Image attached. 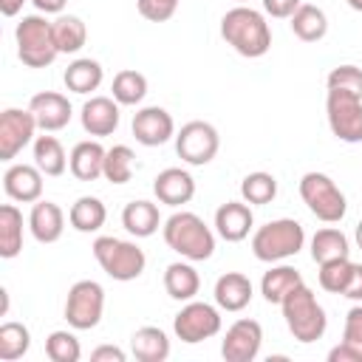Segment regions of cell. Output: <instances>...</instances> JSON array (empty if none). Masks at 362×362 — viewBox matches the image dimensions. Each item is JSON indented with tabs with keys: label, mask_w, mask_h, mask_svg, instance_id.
<instances>
[{
	"label": "cell",
	"mask_w": 362,
	"mask_h": 362,
	"mask_svg": "<svg viewBox=\"0 0 362 362\" xmlns=\"http://www.w3.org/2000/svg\"><path fill=\"white\" fill-rule=\"evenodd\" d=\"M3 189L11 201L37 204L42 198V170L37 164H11L3 175Z\"/></svg>",
	"instance_id": "obj_17"
},
{
	"label": "cell",
	"mask_w": 362,
	"mask_h": 362,
	"mask_svg": "<svg viewBox=\"0 0 362 362\" xmlns=\"http://www.w3.org/2000/svg\"><path fill=\"white\" fill-rule=\"evenodd\" d=\"M342 342H348L351 348H356L362 354V303H356L348 314H345V328H342Z\"/></svg>",
	"instance_id": "obj_42"
},
{
	"label": "cell",
	"mask_w": 362,
	"mask_h": 362,
	"mask_svg": "<svg viewBox=\"0 0 362 362\" xmlns=\"http://www.w3.org/2000/svg\"><path fill=\"white\" fill-rule=\"evenodd\" d=\"M325 116L331 133L345 144L362 141V99L345 90H328L325 96Z\"/></svg>",
	"instance_id": "obj_9"
},
{
	"label": "cell",
	"mask_w": 362,
	"mask_h": 362,
	"mask_svg": "<svg viewBox=\"0 0 362 362\" xmlns=\"http://www.w3.org/2000/svg\"><path fill=\"white\" fill-rule=\"evenodd\" d=\"M280 308H283V320H286V325H288V331L297 342L308 345V342L322 339V334L328 328V317H325V308L317 303L314 291L305 283H300L280 303Z\"/></svg>",
	"instance_id": "obj_3"
},
{
	"label": "cell",
	"mask_w": 362,
	"mask_h": 362,
	"mask_svg": "<svg viewBox=\"0 0 362 362\" xmlns=\"http://www.w3.org/2000/svg\"><path fill=\"white\" fill-rule=\"evenodd\" d=\"M23 3H25V0H0V11H3L6 17H14V14L23 8Z\"/></svg>",
	"instance_id": "obj_48"
},
{
	"label": "cell",
	"mask_w": 362,
	"mask_h": 362,
	"mask_svg": "<svg viewBox=\"0 0 362 362\" xmlns=\"http://www.w3.org/2000/svg\"><path fill=\"white\" fill-rule=\"evenodd\" d=\"M221 37L249 59H257L272 48V28L266 17L249 6H235L221 17Z\"/></svg>",
	"instance_id": "obj_1"
},
{
	"label": "cell",
	"mask_w": 362,
	"mask_h": 362,
	"mask_svg": "<svg viewBox=\"0 0 362 362\" xmlns=\"http://www.w3.org/2000/svg\"><path fill=\"white\" fill-rule=\"evenodd\" d=\"M130 351L139 362H164L170 356V339L161 328L156 325H144L139 331H133L130 337Z\"/></svg>",
	"instance_id": "obj_25"
},
{
	"label": "cell",
	"mask_w": 362,
	"mask_h": 362,
	"mask_svg": "<svg viewBox=\"0 0 362 362\" xmlns=\"http://www.w3.org/2000/svg\"><path fill=\"white\" fill-rule=\"evenodd\" d=\"M54 40L59 54H76L88 42V28L76 14H59L54 20Z\"/></svg>",
	"instance_id": "obj_33"
},
{
	"label": "cell",
	"mask_w": 362,
	"mask_h": 362,
	"mask_svg": "<svg viewBox=\"0 0 362 362\" xmlns=\"http://www.w3.org/2000/svg\"><path fill=\"white\" fill-rule=\"evenodd\" d=\"M17 40V57L28 68H45L59 57L57 40H54V23H48L40 14H28L14 28Z\"/></svg>",
	"instance_id": "obj_6"
},
{
	"label": "cell",
	"mask_w": 362,
	"mask_h": 362,
	"mask_svg": "<svg viewBox=\"0 0 362 362\" xmlns=\"http://www.w3.org/2000/svg\"><path fill=\"white\" fill-rule=\"evenodd\" d=\"M105 311V288L96 280H76L68 288L65 300V320L76 331H90L102 322Z\"/></svg>",
	"instance_id": "obj_8"
},
{
	"label": "cell",
	"mask_w": 362,
	"mask_h": 362,
	"mask_svg": "<svg viewBox=\"0 0 362 362\" xmlns=\"http://www.w3.org/2000/svg\"><path fill=\"white\" fill-rule=\"evenodd\" d=\"M300 283H303V274L294 266H272L260 280V294L266 297V303L280 305Z\"/></svg>",
	"instance_id": "obj_28"
},
{
	"label": "cell",
	"mask_w": 362,
	"mask_h": 362,
	"mask_svg": "<svg viewBox=\"0 0 362 362\" xmlns=\"http://www.w3.org/2000/svg\"><path fill=\"white\" fill-rule=\"evenodd\" d=\"M153 192L167 206L189 204L195 195V178L181 167H167L153 178Z\"/></svg>",
	"instance_id": "obj_19"
},
{
	"label": "cell",
	"mask_w": 362,
	"mask_h": 362,
	"mask_svg": "<svg viewBox=\"0 0 362 362\" xmlns=\"http://www.w3.org/2000/svg\"><path fill=\"white\" fill-rule=\"evenodd\" d=\"M260 345H263V328L257 320H235L226 334H223V342H221V356L226 362H252L257 354H260Z\"/></svg>",
	"instance_id": "obj_13"
},
{
	"label": "cell",
	"mask_w": 362,
	"mask_h": 362,
	"mask_svg": "<svg viewBox=\"0 0 362 362\" xmlns=\"http://www.w3.org/2000/svg\"><path fill=\"white\" fill-rule=\"evenodd\" d=\"M277 195V178L272 173H249L243 181H240V198L246 204H255V206H263V204H272Z\"/></svg>",
	"instance_id": "obj_35"
},
{
	"label": "cell",
	"mask_w": 362,
	"mask_h": 362,
	"mask_svg": "<svg viewBox=\"0 0 362 362\" xmlns=\"http://www.w3.org/2000/svg\"><path fill=\"white\" fill-rule=\"evenodd\" d=\"M62 79H65V88H68L71 93H82V96H85V93L96 90V88L102 85L105 71H102V65H99L96 59L79 57V59H74V62L65 68Z\"/></svg>",
	"instance_id": "obj_27"
},
{
	"label": "cell",
	"mask_w": 362,
	"mask_h": 362,
	"mask_svg": "<svg viewBox=\"0 0 362 362\" xmlns=\"http://www.w3.org/2000/svg\"><path fill=\"white\" fill-rule=\"evenodd\" d=\"M164 243L184 260L201 263L215 255V235L195 212H173L164 221Z\"/></svg>",
	"instance_id": "obj_2"
},
{
	"label": "cell",
	"mask_w": 362,
	"mask_h": 362,
	"mask_svg": "<svg viewBox=\"0 0 362 362\" xmlns=\"http://www.w3.org/2000/svg\"><path fill=\"white\" fill-rule=\"evenodd\" d=\"M252 226H255V215H252V204L246 201H226L215 209V232L226 243L246 240Z\"/></svg>",
	"instance_id": "obj_15"
},
{
	"label": "cell",
	"mask_w": 362,
	"mask_h": 362,
	"mask_svg": "<svg viewBox=\"0 0 362 362\" xmlns=\"http://www.w3.org/2000/svg\"><path fill=\"white\" fill-rule=\"evenodd\" d=\"M133 136L144 147H161L175 136V122L164 107L150 105L133 116Z\"/></svg>",
	"instance_id": "obj_14"
},
{
	"label": "cell",
	"mask_w": 362,
	"mask_h": 362,
	"mask_svg": "<svg viewBox=\"0 0 362 362\" xmlns=\"http://www.w3.org/2000/svg\"><path fill=\"white\" fill-rule=\"evenodd\" d=\"M28 345H31V334L23 322H3L0 325V359L3 362H14V359L25 356Z\"/></svg>",
	"instance_id": "obj_37"
},
{
	"label": "cell",
	"mask_w": 362,
	"mask_h": 362,
	"mask_svg": "<svg viewBox=\"0 0 362 362\" xmlns=\"http://www.w3.org/2000/svg\"><path fill=\"white\" fill-rule=\"evenodd\" d=\"M342 297H348V300H354V303H362V263H354Z\"/></svg>",
	"instance_id": "obj_44"
},
{
	"label": "cell",
	"mask_w": 362,
	"mask_h": 362,
	"mask_svg": "<svg viewBox=\"0 0 362 362\" xmlns=\"http://www.w3.org/2000/svg\"><path fill=\"white\" fill-rule=\"evenodd\" d=\"M23 252V212L14 204L0 206V257L11 260Z\"/></svg>",
	"instance_id": "obj_30"
},
{
	"label": "cell",
	"mask_w": 362,
	"mask_h": 362,
	"mask_svg": "<svg viewBox=\"0 0 362 362\" xmlns=\"http://www.w3.org/2000/svg\"><path fill=\"white\" fill-rule=\"evenodd\" d=\"M113 99L119 105H139L144 96H147V76L133 71V68H124L113 76Z\"/></svg>",
	"instance_id": "obj_34"
},
{
	"label": "cell",
	"mask_w": 362,
	"mask_h": 362,
	"mask_svg": "<svg viewBox=\"0 0 362 362\" xmlns=\"http://www.w3.org/2000/svg\"><path fill=\"white\" fill-rule=\"evenodd\" d=\"M158 223H161V215H158V206L153 201H130L124 204L122 209V226L133 235V238H150L158 232Z\"/></svg>",
	"instance_id": "obj_23"
},
{
	"label": "cell",
	"mask_w": 362,
	"mask_h": 362,
	"mask_svg": "<svg viewBox=\"0 0 362 362\" xmlns=\"http://www.w3.org/2000/svg\"><path fill=\"white\" fill-rule=\"evenodd\" d=\"M351 246H348V238L342 235V229L337 226H325V229H317L314 238H311V260L320 266V263H328V260H339V257H348Z\"/></svg>",
	"instance_id": "obj_31"
},
{
	"label": "cell",
	"mask_w": 362,
	"mask_h": 362,
	"mask_svg": "<svg viewBox=\"0 0 362 362\" xmlns=\"http://www.w3.org/2000/svg\"><path fill=\"white\" fill-rule=\"evenodd\" d=\"M119 102L110 99V96H90L85 105H82V113H79V122H82V130L102 139V136H110L116 133L119 127Z\"/></svg>",
	"instance_id": "obj_18"
},
{
	"label": "cell",
	"mask_w": 362,
	"mask_h": 362,
	"mask_svg": "<svg viewBox=\"0 0 362 362\" xmlns=\"http://www.w3.org/2000/svg\"><path fill=\"white\" fill-rule=\"evenodd\" d=\"M37 119L31 110H20V107H6L0 113V158L3 161H14L23 147H28L37 136Z\"/></svg>",
	"instance_id": "obj_12"
},
{
	"label": "cell",
	"mask_w": 362,
	"mask_h": 362,
	"mask_svg": "<svg viewBox=\"0 0 362 362\" xmlns=\"http://www.w3.org/2000/svg\"><path fill=\"white\" fill-rule=\"evenodd\" d=\"M288 20H291L294 37L303 40V42H317V40H322L328 34V17H325V11L317 8V6H311V3H303Z\"/></svg>",
	"instance_id": "obj_29"
},
{
	"label": "cell",
	"mask_w": 362,
	"mask_h": 362,
	"mask_svg": "<svg viewBox=\"0 0 362 362\" xmlns=\"http://www.w3.org/2000/svg\"><path fill=\"white\" fill-rule=\"evenodd\" d=\"M300 198L305 201L311 215L320 218L322 223H339L348 212L345 192L325 173H305L300 178Z\"/></svg>",
	"instance_id": "obj_7"
},
{
	"label": "cell",
	"mask_w": 362,
	"mask_h": 362,
	"mask_svg": "<svg viewBox=\"0 0 362 362\" xmlns=\"http://www.w3.org/2000/svg\"><path fill=\"white\" fill-rule=\"evenodd\" d=\"M221 147V136L209 122H187L178 133H175V153L181 161L192 164V167H204L218 156Z\"/></svg>",
	"instance_id": "obj_10"
},
{
	"label": "cell",
	"mask_w": 362,
	"mask_h": 362,
	"mask_svg": "<svg viewBox=\"0 0 362 362\" xmlns=\"http://www.w3.org/2000/svg\"><path fill=\"white\" fill-rule=\"evenodd\" d=\"M351 269L354 263L348 257H339V260H328V263H320V272H317V280L325 291L331 294H342L345 286H348V277H351Z\"/></svg>",
	"instance_id": "obj_39"
},
{
	"label": "cell",
	"mask_w": 362,
	"mask_h": 362,
	"mask_svg": "<svg viewBox=\"0 0 362 362\" xmlns=\"http://www.w3.org/2000/svg\"><path fill=\"white\" fill-rule=\"evenodd\" d=\"M45 354L51 362H79L82 345L71 331H51L45 339Z\"/></svg>",
	"instance_id": "obj_38"
},
{
	"label": "cell",
	"mask_w": 362,
	"mask_h": 362,
	"mask_svg": "<svg viewBox=\"0 0 362 362\" xmlns=\"http://www.w3.org/2000/svg\"><path fill=\"white\" fill-rule=\"evenodd\" d=\"M235 3H240V6H243V3H246V0H235Z\"/></svg>",
	"instance_id": "obj_51"
},
{
	"label": "cell",
	"mask_w": 362,
	"mask_h": 362,
	"mask_svg": "<svg viewBox=\"0 0 362 362\" xmlns=\"http://www.w3.org/2000/svg\"><path fill=\"white\" fill-rule=\"evenodd\" d=\"M354 238H356V246L362 249V221L356 223V232H354Z\"/></svg>",
	"instance_id": "obj_49"
},
{
	"label": "cell",
	"mask_w": 362,
	"mask_h": 362,
	"mask_svg": "<svg viewBox=\"0 0 362 362\" xmlns=\"http://www.w3.org/2000/svg\"><path fill=\"white\" fill-rule=\"evenodd\" d=\"M300 6H303V0H263V11L269 17H277V20L291 17Z\"/></svg>",
	"instance_id": "obj_43"
},
{
	"label": "cell",
	"mask_w": 362,
	"mask_h": 362,
	"mask_svg": "<svg viewBox=\"0 0 362 362\" xmlns=\"http://www.w3.org/2000/svg\"><path fill=\"white\" fill-rule=\"evenodd\" d=\"M198 288H201V277H198L192 260H189V263L178 260V263H170V266L164 269V291H167L173 300L189 303V300H195Z\"/></svg>",
	"instance_id": "obj_24"
},
{
	"label": "cell",
	"mask_w": 362,
	"mask_h": 362,
	"mask_svg": "<svg viewBox=\"0 0 362 362\" xmlns=\"http://www.w3.org/2000/svg\"><path fill=\"white\" fill-rule=\"evenodd\" d=\"M96 263L102 266V272L119 283H130L136 277H141L144 266H147V257H144V249L136 246L133 240H122V238H113V235H102L93 240L90 246Z\"/></svg>",
	"instance_id": "obj_5"
},
{
	"label": "cell",
	"mask_w": 362,
	"mask_h": 362,
	"mask_svg": "<svg viewBox=\"0 0 362 362\" xmlns=\"http://www.w3.org/2000/svg\"><path fill=\"white\" fill-rule=\"evenodd\" d=\"M328 362H362V354L356 348H351L348 342H339L337 348L328 351Z\"/></svg>",
	"instance_id": "obj_45"
},
{
	"label": "cell",
	"mask_w": 362,
	"mask_h": 362,
	"mask_svg": "<svg viewBox=\"0 0 362 362\" xmlns=\"http://www.w3.org/2000/svg\"><path fill=\"white\" fill-rule=\"evenodd\" d=\"M105 153L107 150L99 141H79L68 156V170L76 181H96L99 175H105Z\"/></svg>",
	"instance_id": "obj_22"
},
{
	"label": "cell",
	"mask_w": 362,
	"mask_h": 362,
	"mask_svg": "<svg viewBox=\"0 0 362 362\" xmlns=\"http://www.w3.org/2000/svg\"><path fill=\"white\" fill-rule=\"evenodd\" d=\"M345 3H348L354 11H362V0H345Z\"/></svg>",
	"instance_id": "obj_50"
},
{
	"label": "cell",
	"mask_w": 362,
	"mask_h": 362,
	"mask_svg": "<svg viewBox=\"0 0 362 362\" xmlns=\"http://www.w3.org/2000/svg\"><path fill=\"white\" fill-rule=\"evenodd\" d=\"M173 331H175V337H178L181 342H187V345L212 339V337L221 331V314H218V308L209 305V303L189 300V303L173 317Z\"/></svg>",
	"instance_id": "obj_11"
},
{
	"label": "cell",
	"mask_w": 362,
	"mask_h": 362,
	"mask_svg": "<svg viewBox=\"0 0 362 362\" xmlns=\"http://www.w3.org/2000/svg\"><path fill=\"white\" fill-rule=\"evenodd\" d=\"M305 243V229L294 218H277L255 229L252 235V255L263 263H280L294 257Z\"/></svg>",
	"instance_id": "obj_4"
},
{
	"label": "cell",
	"mask_w": 362,
	"mask_h": 362,
	"mask_svg": "<svg viewBox=\"0 0 362 362\" xmlns=\"http://www.w3.org/2000/svg\"><path fill=\"white\" fill-rule=\"evenodd\" d=\"M328 90H345V93H354L362 99V68L356 65H337L328 79H325Z\"/></svg>",
	"instance_id": "obj_40"
},
{
	"label": "cell",
	"mask_w": 362,
	"mask_h": 362,
	"mask_svg": "<svg viewBox=\"0 0 362 362\" xmlns=\"http://www.w3.org/2000/svg\"><path fill=\"white\" fill-rule=\"evenodd\" d=\"M28 110L34 113L42 133H57L71 122V102H68V96H62L57 90L34 93L28 102Z\"/></svg>",
	"instance_id": "obj_16"
},
{
	"label": "cell",
	"mask_w": 362,
	"mask_h": 362,
	"mask_svg": "<svg viewBox=\"0 0 362 362\" xmlns=\"http://www.w3.org/2000/svg\"><path fill=\"white\" fill-rule=\"evenodd\" d=\"M105 221H107V209H105L102 198H96V195H82L68 209V223L85 235L99 232L105 226Z\"/></svg>",
	"instance_id": "obj_26"
},
{
	"label": "cell",
	"mask_w": 362,
	"mask_h": 362,
	"mask_svg": "<svg viewBox=\"0 0 362 362\" xmlns=\"http://www.w3.org/2000/svg\"><path fill=\"white\" fill-rule=\"evenodd\" d=\"M252 280L240 272H226L215 280V303L223 311H243L252 303Z\"/></svg>",
	"instance_id": "obj_21"
},
{
	"label": "cell",
	"mask_w": 362,
	"mask_h": 362,
	"mask_svg": "<svg viewBox=\"0 0 362 362\" xmlns=\"http://www.w3.org/2000/svg\"><path fill=\"white\" fill-rule=\"evenodd\" d=\"M178 3H181V0H136V8H139V14H141L144 20H150V23H167V20L175 14Z\"/></svg>",
	"instance_id": "obj_41"
},
{
	"label": "cell",
	"mask_w": 362,
	"mask_h": 362,
	"mask_svg": "<svg viewBox=\"0 0 362 362\" xmlns=\"http://www.w3.org/2000/svg\"><path fill=\"white\" fill-rule=\"evenodd\" d=\"M31 3H34L37 11H42V14H59L68 0H31Z\"/></svg>",
	"instance_id": "obj_47"
},
{
	"label": "cell",
	"mask_w": 362,
	"mask_h": 362,
	"mask_svg": "<svg viewBox=\"0 0 362 362\" xmlns=\"http://www.w3.org/2000/svg\"><path fill=\"white\" fill-rule=\"evenodd\" d=\"M28 229L37 243H57L65 232V212L54 201H37L28 212Z\"/></svg>",
	"instance_id": "obj_20"
},
{
	"label": "cell",
	"mask_w": 362,
	"mask_h": 362,
	"mask_svg": "<svg viewBox=\"0 0 362 362\" xmlns=\"http://www.w3.org/2000/svg\"><path fill=\"white\" fill-rule=\"evenodd\" d=\"M136 170V156L127 144H113L105 153V178L110 184H127Z\"/></svg>",
	"instance_id": "obj_36"
},
{
	"label": "cell",
	"mask_w": 362,
	"mask_h": 362,
	"mask_svg": "<svg viewBox=\"0 0 362 362\" xmlns=\"http://www.w3.org/2000/svg\"><path fill=\"white\" fill-rule=\"evenodd\" d=\"M34 164L42 170V175H62L65 167H68V156H65V147L59 144V139L54 136H37L34 139Z\"/></svg>",
	"instance_id": "obj_32"
},
{
	"label": "cell",
	"mask_w": 362,
	"mask_h": 362,
	"mask_svg": "<svg viewBox=\"0 0 362 362\" xmlns=\"http://www.w3.org/2000/svg\"><path fill=\"white\" fill-rule=\"evenodd\" d=\"M90 359L93 362H124V351L116 348V345H99L96 351H90Z\"/></svg>",
	"instance_id": "obj_46"
}]
</instances>
